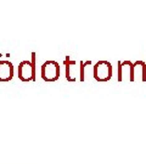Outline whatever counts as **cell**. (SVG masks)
Listing matches in <instances>:
<instances>
[{"mask_svg": "<svg viewBox=\"0 0 146 164\" xmlns=\"http://www.w3.org/2000/svg\"><path fill=\"white\" fill-rule=\"evenodd\" d=\"M60 65L59 62L54 61V60H49L45 61L42 67H40V76L43 78V80L45 82H56L60 78Z\"/></svg>", "mask_w": 146, "mask_h": 164, "instance_id": "1", "label": "cell"}, {"mask_svg": "<svg viewBox=\"0 0 146 164\" xmlns=\"http://www.w3.org/2000/svg\"><path fill=\"white\" fill-rule=\"evenodd\" d=\"M112 65L108 61H97L93 67V77L97 82H108L112 78Z\"/></svg>", "mask_w": 146, "mask_h": 164, "instance_id": "2", "label": "cell"}, {"mask_svg": "<svg viewBox=\"0 0 146 164\" xmlns=\"http://www.w3.org/2000/svg\"><path fill=\"white\" fill-rule=\"evenodd\" d=\"M17 76L22 82H34L35 80V65L29 60L21 61L17 67Z\"/></svg>", "mask_w": 146, "mask_h": 164, "instance_id": "3", "label": "cell"}, {"mask_svg": "<svg viewBox=\"0 0 146 164\" xmlns=\"http://www.w3.org/2000/svg\"><path fill=\"white\" fill-rule=\"evenodd\" d=\"M64 65H65L66 72V79L68 82H77V79L79 78V66L78 62L72 60L71 56H66L65 61H64Z\"/></svg>", "mask_w": 146, "mask_h": 164, "instance_id": "4", "label": "cell"}, {"mask_svg": "<svg viewBox=\"0 0 146 164\" xmlns=\"http://www.w3.org/2000/svg\"><path fill=\"white\" fill-rule=\"evenodd\" d=\"M118 82H124V80H133V62L130 61H119L118 62Z\"/></svg>", "mask_w": 146, "mask_h": 164, "instance_id": "5", "label": "cell"}, {"mask_svg": "<svg viewBox=\"0 0 146 164\" xmlns=\"http://www.w3.org/2000/svg\"><path fill=\"white\" fill-rule=\"evenodd\" d=\"M14 73H15V68L12 62L7 60L0 61V82H10L14 78Z\"/></svg>", "mask_w": 146, "mask_h": 164, "instance_id": "6", "label": "cell"}, {"mask_svg": "<svg viewBox=\"0 0 146 164\" xmlns=\"http://www.w3.org/2000/svg\"><path fill=\"white\" fill-rule=\"evenodd\" d=\"M133 80L146 82V63L144 61L133 62Z\"/></svg>", "mask_w": 146, "mask_h": 164, "instance_id": "7", "label": "cell"}, {"mask_svg": "<svg viewBox=\"0 0 146 164\" xmlns=\"http://www.w3.org/2000/svg\"><path fill=\"white\" fill-rule=\"evenodd\" d=\"M91 65V61H81L79 62V80L85 82V76H86V67Z\"/></svg>", "mask_w": 146, "mask_h": 164, "instance_id": "8", "label": "cell"}]
</instances>
